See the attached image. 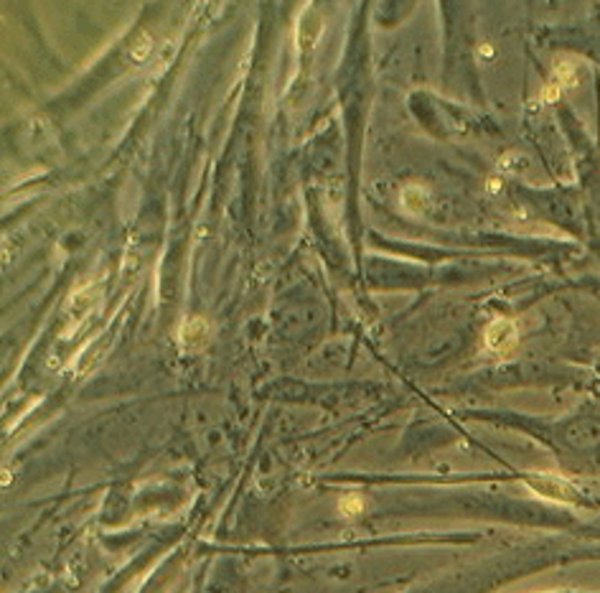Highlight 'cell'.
Returning <instances> with one entry per match:
<instances>
[{
	"label": "cell",
	"mask_w": 600,
	"mask_h": 593,
	"mask_svg": "<svg viewBox=\"0 0 600 593\" xmlns=\"http://www.w3.org/2000/svg\"><path fill=\"white\" fill-rule=\"evenodd\" d=\"M519 331L517 324L509 319H496L488 324L486 329V346L493 354H509V351L517 349Z\"/></svg>",
	"instance_id": "1"
},
{
	"label": "cell",
	"mask_w": 600,
	"mask_h": 593,
	"mask_svg": "<svg viewBox=\"0 0 600 593\" xmlns=\"http://www.w3.org/2000/svg\"><path fill=\"white\" fill-rule=\"evenodd\" d=\"M206 339V324L201 319H189L181 326V341L184 346H199Z\"/></svg>",
	"instance_id": "2"
},
{
	"label": "cell",
	"mask_w": 600,
	"mask_h": 593,
	"mask_svg": "<svg viewBox=\"0 0 600 593\" xmlns=\"http://www.w3.org/2000/svg\"><path fill=\"white\" fill-rule=\"evenodd\" d=\"M151 49H153L151 36H146V33H143V36H138V41H135L133 49H130V57H133L135 61H146L148 54H151Z\"/></svg>",
	"instance_id": "3"
},
{
	"label": "cell",
	"mask_w": 600,
	"mask_h": 593,
	"mask_svg": "<svg viewBox=\"0 0 600 593\" xmlns=\"http://www.w3.org/2000/svg\"><path fill=\"white\" fill-rule=\"evenodd\" d=\"M341 510H343V515H359V512L364 510V502H361V497H348L341 502Z\"/></svg>",
	"instance_id": "4"
}]
</instances>
